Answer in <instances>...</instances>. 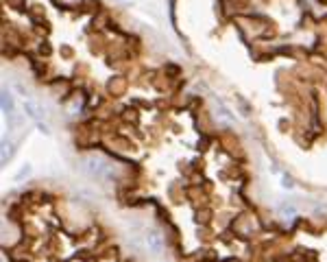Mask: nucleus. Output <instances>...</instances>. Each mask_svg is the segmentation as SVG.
<instances>
[{
	"mask_svg": "<svg viewBox=\"0 0 327 262\" xmlns=\"http://www.w3.org/2000/svg\"><path fill=\"white\" fill-rule=\"evenodd\" d=\"M107 171H109V164L103 157L98 155L85 157V173H90L92 177H103V175H107Z\"/></svg>",
	"mask_w": 327,
	"mask_h": 262,
	"instance_id": "f257e3e1",
	"label": "nucleus"
},
{
	"mask_svg": "<svg viewBox=\"0 0 327 262\" xmlns=\"http://www.w3.org/2000/svg\"><path fill=\"white\" fill-rule=\"evenodd\" d=\"M147 247L153 251V253H162L164 251V238H162V234L159 232H149L147 234Z\"/></svg>",
	"mask_w": 327,
	"mask_h": 262,
	"instance_id": "f03ea898",
	"label": "nucleus"
},
{
	"mask_svg": "<svg viewBox=\"0 0 327 262\" xmlns=\"http://www.w3.org/2000/svg\"><path fill=\"white\" fill-rule=\"evenodd\" d=\"M13 112H16V99H13L9 87H3V114L11 116Z\"/></svg>",
	"mask_w": 327,
	"mask_h": 262,
	"instance_id": "7ed1b4c3",
	"label": "nucleus"
},
{
	"mask_svg": "<svg viewBox=\"0 0 327 262\" xmlns=\"http://www.w3.org/2000/svg\"><path fill=\"white\" fill-rule=\"evenodd\" d=\"M24 112L31 116L33 120H38V122H42L44 120V109L35 103V101H31V99H26V103H24Z\"/></svg>",
	"mask_w": 327,
	"mask_h": 262,
	"instance_id": "20e7f679",
	"label": "nucleus"
},
{
	"mask_svg": "<svg viewBox=\"0 0 327 262\" xmlns=\"http://www.w3.org/2000/svg\"><path fill=\"white\" fill-rule=\"evenodd\" d=\"M13 155H16V144H13L9 138H5L3 140V164H9Z\"/></svg>",
	"mask_w": 327,
	"mask_h": 262,
	"instance_id": "39448f33",
	"label": "nucleus"
},
{
	"mask_svg": "<svg viewBox=\"0 0 327 262\" xmlns=\"http://www.w3.org/2000/svg\"><path fill=\"white\" fill-rule=\"evenodd\" d=\"M28 175H31V166H24V169H22V171H18V175H16V181H22V179H26L28 177Z\"/></svg>",
	"mask_w": 327,
	"mask_h": 262,
	"instance_id": "423d86ee",
	"label": "nucleus"
}]
</instances>
